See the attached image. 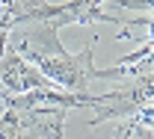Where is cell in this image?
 Returning a JSON list of instances; mask_svg holds the SVG:
<instances>
[{
	"label": "cell",
	"mask_w": 154,
	"mask_h": 139,
	"mask_svg": "<svg viewBox=\"0 0 154 139\" xmlns=\"http://www.w3.org/2000/svg\"><path fill=\"white\" fill-rule=\"evenodd\" d=\"M3 89H15V92H36V89H54V83L42 77L36 68H30L15 50L6 53V59H0V92Z\"/></svg>",
	"instance_id": "obj_1"
}]
</instances>
